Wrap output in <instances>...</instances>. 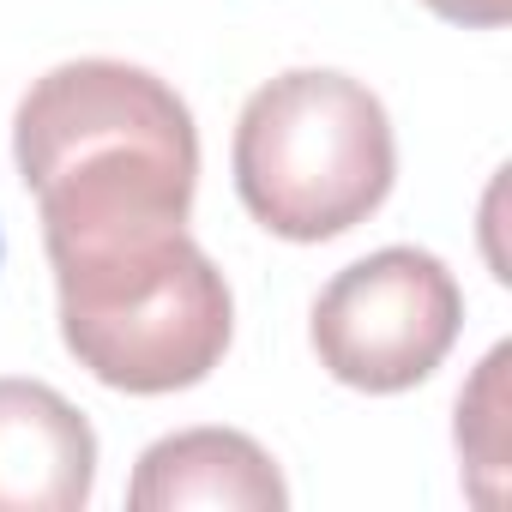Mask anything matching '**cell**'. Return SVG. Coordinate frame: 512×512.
Wrapping results in <instances>:
<instances>
[{
  "label": "cell",
  "mask_w": 512,
  "mask_h": 512,
  "mask_svg": "<svg viewBox=\"0 0 512 512\" xmlns=\"http://www.w3.org/2000/svg\"><path fill=\"white\" fill-rule=\"evenodd\" d=\"M13 163L37 193L43 235L169 217L187 223L199 187L193 109L151 67L61 61L13 115Z\"/></svg>",
  "instance_id": "1"
},
{
  "label": "cell",
  "mask_w": 512,
  "mask_h": 512,
  "mask_svg": "<svg viewBox=\"0 0 512 512\" xmlns=\"http://www.w3.org/2000/svg\"><path fill=\"white\" fill-rule=\"evenodd\" d=\"M43 247L61 296V344L91 380L163 398L199 386L223 362L235 302L187 223L133 217L43 235Z\"/></svg>",
  "instance_id": "2"
},
{
  "label": "cell",
  "mask_w": 512,
  "mask_h": 512,
  "mask_svg": "<svg viewBox=\"0 0 512 512\" xmlns=\"http://www.w3.org/2000/svg\"><path fill=\"white\" fill-rule=\"evenodd\" d=\"M247 217L278 241H332L368 223L398 175L386 103L332 67H290L241 103L229 145Z\"/></svg>",
  "instance_id": "3"
},
{
  "label": "cell",
  "mask_w": 512,
  "mask_h": 512,
  "mask_svg": "<svg viewBox=\"0 0 512 512\" xmlns=\"http://www.w3.org/2000/svg\"><path fill=\"white\" fill-rule=\"evenodd\" d=\"M464 332V290L428 247H380L344 266L308 320L320 368L350 392H410L422 386Z\"/></svg>",
  "instance_id": "4"
},
{
  "label": "cell",
  "mask_w": 512,
  "mask_h": 512,
  "mask_svg": "<svg viewBox=\"0 0 512 512\" xmlns=\"http://www.w3.org/2000/svg\"><path fill=\"white\" fill-rule=\"evenodd\" d=\"M97 488V428L43 380H0V512H79Z\"/></svg>",
  "instance_id": "5"
},
{
  "label": "cell",
  "mask_w": 512,
  "mask_h": 512,
  "mask_svg": "<svg viewBox=\"0 0 512 512\" xmlns=\"http://www.w3.org/2000/svg\"><path fill=\"white\" fill-rule=\"evenodd\" d=\"M133 512H284L290 488L272 452L241 428H181L139 452L127 482Z\"/></svg>",
  "instance_id": "6"
},
{
  "label": "cell",
  "mask_w": 512,
  "mask_h": 512,
  "mask_svg": "<svg viewBox=\"0 0 512 512\" xmlns=\"http://www.w3.org/2000/svg\"><path fill=\"white\" fill-rule=\"evenodd\" d=\"M506 368H512V344H494L476 380L458 392V458L482 506L500 500V476H506Z\"/></svg>",
  "instance_id": "7"
},
{
  "label": "cell",
  "mask_w": 512,
  "mask_h": 512,
  "mask_svg": "<svg viewBox=\"0 0 512 512\" xmlns=\"http://www.w3.org/2000/svg\"><path fill=\"white\" fill-rule=\"evenodd\" d=\"M422 7L452 19V25H470V31H494L512 19V0H422Z\"/></svg>",
  "instance_id": "8"
},
{
  "label": "cell",
  "mask_w": 512,
  "mask_h": 512,
  "mask_svg": "<svg viewBox=\"0 0 512 512\" xmlns=\"http://www.w3.org/2000/svg\"><path fill=\"white\" fill-rule=\"evenodd\" d=\"M0 253H7V241H0Z\"/></svg>",
  "instance_id": "9"
}]
</instances>
